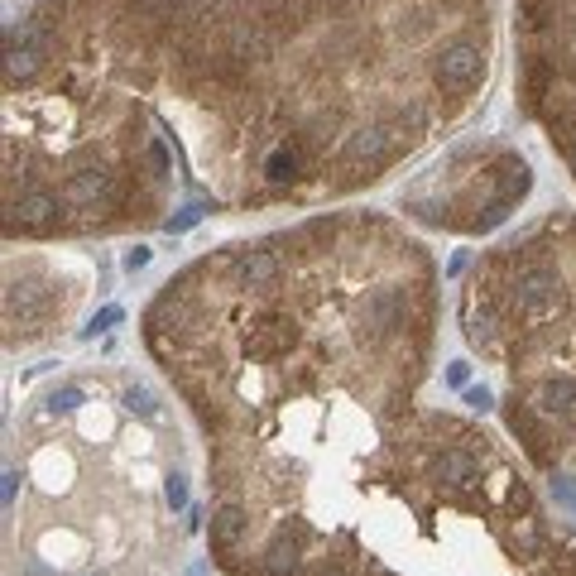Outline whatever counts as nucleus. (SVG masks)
Returning <instances> with one entry per match:
<instances>
[{
  "label": "nucleus",
  "mask_w": 576,
  "mask_h": 576,
  "mask_svg": "<svg viewBox=\"0 0 576 576\" xmlns=\"http://www.w3.org/2000/svg\"><path fill=\"white\" fill-rule=\"evenodd\" d=\"M164 399L144 380H58L20 423L5 466V576H173L192 533L188 471L149 428Z\"/></svg>",
  "instance_id": "1"
},
{
  "label": "nucleus",
  "mask_w": 576,
  "mask_h": 576,
  "mask_svg": "<svg viewBox=\"0 0 576 576\" xmlns=\"http://www.w3.org/2000/svg\"><path fill=\"white\" fill-rule=\"evenodd\" d=\"M442 178L404 197V212L423 226L456 231V236H485L519 212L533 192V168L519 149L504 144H466L437 168Z\"/></svg>",
  "instance_id": "2"
},
{
  "label": "nucleus",
  "mask_w": 576,
  "mask_h": 576,
  "mask_svg": "<svg viewBox=\"0 0 576 576\" xmlns=\"http://www.w3.org/2000/svg\"><path fill=\"white\" fill-rule=\"evenodd\" d=\"M77 288H68L44 264H10L5 274V346H29L72 312Z\"/></svg>",
  "instance_id": "3"
},
{
  "label": "nucleus",
  "mask_w": 576,
  "mask_h": 576,
  "mask_svg": "<svg viewBox=\"0 0 576 576\" xmlns=\"http://www.w3.org/2000/svg\"><path fill=\"white\" fill-rule=\"evenodd\" d=\"M433 72H437V87L452 96V101H466L471 106V96L480 91V82H485V44H475L466 34L447 39L437 49Z\"/></svg>",
  "instance_id": "4"
}]
</instances>
